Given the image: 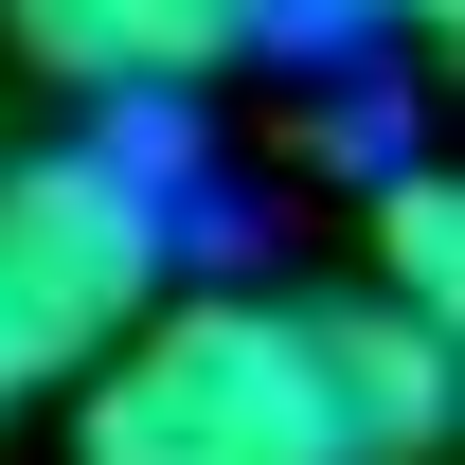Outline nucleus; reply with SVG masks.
Wrapping results in <instances>:
<instances>
[{
	"label": "nucleus",
	"mask_w": 465,
	"mask_h": 465,
	"mask_svg": "<svg viewBox=\"0 0 465 465\" xmlns=\"http://www.w3.org/2000/svg\"><path fill=\"white\" fill-rule=\"evenodd\" d=\"M72 465H341L304 304L269 287H179L72 376Z\"/></svg>",
	"instance_id": "f257e3e1"
},
{
	"label": "nucleus",
	"mask_w": 465,
	"mask_h": 465,
	"mask_svg": "<svg viewBox=\"0 0 465 465\" xmlns=\"http://www.w3.org/2000/svg\"><path fill=\"white\" fill-rule=\"evenodd\" d=\"M0 287H18V322H36L54 376H90V358L162 304V179L125 162V143L0 162Z\"/></svg>",
	"instance_id": "f03ea898"
},
{
	"label": "nucleus",
	"mask_w": 465,
	"mask_h": 465,
	"mask_svg": "<svg viewBox=\"0 0 465 465\" xmlns=\"http://www.w3.org/2000/svg\"><path fill=\"white\" fill-rule=\"evenodd\" d=\"M304 376H322V430H341V465H430V448H448V411H465L448 322H411V304H376V287L304 304Z\"/></svg>",
	"instance_id": "7ed1b4c3"
},
{
	"label": "nucleus",
	"mask_w": 465,
	"mask_h": 465,
	"mask_svg": "<svg viewBox=\"0 0 465 465\" xmlns=\"http://www.w3.org/2000/svg\"><path fill=\"white\" fill-rule=\"evenodd\" d=\"M287 0H0V36L54 72V90H197L269 36Z\"/></svg>",
	"instance_id": "20e7f679"
},
{
	"label": "nucleus",
	"mask_w": 465,
	"mask_h": 465,
	"mask_svg": "<svg viewBox=\"0 0 465 465\" xmlns=\"http://www.w3.org/2000/svg\"><path fill=\"white\" fill-rule=\"evenodd\" d=\"M376 304L465 322V179H430V162H394V179H376Z\"/></svg>",
	"instance_id": "39448f33"
},
{
	"label": "nucleus",
	"mask_w": 465,
	"mask_h": 465,
	"mask_svg": "<svg viewBox=\"0 0 465 465\" xmlns=\"http://www.w3.org/2000/svg\"><path fill=\"white\" fill-rule=\"evenodd\" d=\"M304 18H376V36H430L448 0H304Z\"/></svg>",
	"instance_id": "423d86ee"
}]
</instances>
